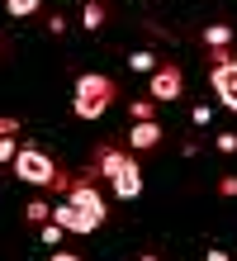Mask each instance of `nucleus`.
Returning a JSON list of instances; mask_svg holds the SVG:
<instances>
[{"label": "nucleus", "instance_id": "39448f33", "mask_svg": "<svg viewBox=\"0 0 237 261\" xmlns=\"http://www.w3.org/2000/svg\"><path fill=\"white\" fill-rule=\"evenodd\" d=\"M67 199H71V204H76V209H81V214H86V219H90L95 228H100V223H104V214H109V209H104V195H100V190H95V186H90V180H86V176H81V180H76V186L67 190Z\"/></svg>", "mask_w": 237, "mask_h": 261}, {"label": "nucleus", "instance_id": "20e7f679", "mask_svg": "<svg viewBox=\"0 0 237 261\" xmlns=\"http://www.w3.org/2000/svg\"><path fill=\"white\" fill-rule=\"evenodd\" d=\"M209 86L218 90V105H228V110L237 114V57L218 53V62H214V71H209Z\"/></svg>", "mask_w": 237, "mask_h": 261}, {"label": "nucleus", "instance_id": "7ed1b4c3", "mask_svg": "<svg viewBox=\"0 0 237 261\" xmlns=\"http://www.w3.org/2000/svg\"><path fill=\"white\" fill-rule=\"evenodd\" d=\"M14 176H19L24 186H47V190H52L57 166H52V157H47V152H38V147H19V157H14Z\"/></svg>", "mask_w": 237, "mask_h": 261}, {"label": "nucleus", "instance_id": "9d476101", "mask_svg": "<svg viewBox=\"0 0 237 261\" xmlns=\"http://www.w3.org/2000/svg\"><path fill=\"white\" fill-rule=\"evenodd\" d=\"M5 10L14 19H29V14H38V0H5Z\"/></svg>", "mask_w": 237, "mask_h": 261}, {"label": "nucleus", "instance_id": "9b49d317", "mask_svg": "<svg viewBox=\"0 0 237 261\" xmlns=\"http://www.w3.org/2000/svg\"><path fill=\"white\" fill-rule=\"evenodd\" d=\"M24 219H29V223H47V219H52V204H43V199H34V204L24 209Z\"/></svg>", "mask_w": 237, "mask_h": 261}, {"label": "nucleus", "instance_id": "412c9836", "mask_svg": "<svg viewBox=\"0 0 237 261\" xmlns=\"http://www.w3.org/2000/svg\"><path fill=\"white\" fill-rule=\"evenodd\" d=\"M142 261H156V256H142Z\"/></svg>", "mask_w": 237, "mask_h": 261}, {"label": "nucleus", "instance_id": "ddd939ff", "mask_svg": "<svg viewBox=\"0 0 237 261\" xmlns=\"http://www.w3.org/2000/svg\"><path fill=\"white\" fill-rule=\"evenodd\" d=\"M128 67H133V71H156V57H152V53H133Z\"/></svg>", "mask_w": 237, "mask_h": 261}, {"label": "nucleus", "instance_id": "f03ea898", "mask_svg": "<svg viewBox=\"0 0 237 261\" xmlns=\"http://www.w3.org/2000/svg\"><path fill=\"white\" fill-rule=\"evenodd\" d=\"M100 176L114 180V195L119 199H138L142 195V166L133 157H123V152H114V147L100 152Z\"/></svg>", "mask_w": 237, "mask_h": 261}, {"label": "nucleus", "instance_id": "f8f14e48", "mask_svg": "<svg viewBox=\"0 0 237 261\" xmlns=\"http://www.w3.org/2000/svg\"><path fill=\"white\" fill-rule=\"evenodd\" d=\"M62 233H67V228H62L57 219H47V223H43V242H47V247H57V242H62Z\"/></svg>", "mask_w": 237, "mask_h": 261}, {"label": "nucleus", "instance_id": "2eb2a0df", "mask_svg": "<svg viewBox=\"0 0 237 261\" xmlns=\"http://www.w3.org/2000/svg\"><path fill=\"white\" fill-rule=\"evenodd\" d=\"M128 110H133V119H138V124H142V119H152V100H133V105H128Z\"/></svg>", "mask_w": 237, "mask_h": 261}, {"label": "nucleus", "instance_id": "aec40b11", "mask_svg": "<svg viewBox=\"0 0 237 261\" xmlns=\"http://www.w3.org/2000/svg\"><path fill=\"white\" fill-rule=\"evenodd\" d=\"M204 261H232V256H228V252H218V247H214V252H209V256H204Z\"/></svg>", "mask_w": 237, "mask_h": 261}, {"label": "nucleus", "instance_id": "f257e3e1", "mask_svg": "<svg viewBox=\"0 0 237 261\" xmlns=\"http://www.w3.org/2000/svg\"><path fill=\"white\" fill-rule=\"evenodd\" d=\"M109 105H114V81L100 76V71H86L81 81H76V95H71L76 119H100Z\"/></svg>", "mask_w": 237, "mask_h": 261}, {"label": "nucleus", "instance_id": "6e6552de", "mask_svg": "<svg viewBox=\"0 0 237 261\" xmlns=\"http://www.w3.org/2000/svg\"><path fill=\"white\" fill-rule=\"evenodd\" d=\"M204 43H209L214 53H223L228 43H232V29L228 24H209V29H204Z\"/></svg>", "mask_w": 237, "mask_h": 261}, {"label": "nucleus", "instance_id": "6ab92c4d", "mask_svg": "<svg viewBox=\"0 0 237 261\" xmlns=\"http://www.w3.org/2000/svg\"><path fill=\"white\" fill-rule=\"evenodd\" d=\"M47 261H81V256H76V252H52Z\"/></svg>", "mask_w": 237, "mask_h": 261}, {"label": "nucleus", "instance_id": "dca6fc26", "mask_svg": "<svg viewBox=\"0 0 237 261\" xmlns=\"http://www.w3.org/2000/svg\"><path fill=\"white\" fill-rule=\"evenodd\" d=\"M218 152H237V133H218Z\"/></svg>", "mask_w": 237, "mask_h": 261}, {"label": "nucleus", "instance_id": "4468645a", "mask_svg": "<svg viewBox=\"0 0 237 261\" xmlns=\"http://www.w3.org/2000/svg\"><path fill=\"white\" fill-rule=\"evenodd\" d=\"M14 157H19V147H14V138H0V166H14Z\"/></svg>", "mask_w": 237, "mask_h": 261}, {"label": "nucleus", "instance_id": "423d86ee", "mask_svg": "<svg viewBox=\"0 0 237 261\" xmlns=\"http://www.w3.org/2000/svg\"><path fill=\"white\" fill-rule=\"evenodd\" d=\"M180 90H185L180 67H156V71H152V100H176Z\"/></svg>", "mask_w": 237, "mask_h": 261}, {"label": "nucleus", "instance_id": "a211bd4d", "mask_svg": "<svg viewBox=\"0 0 237 261\" xmlns=\"http://www.w3.org/2000/svg\"><path fill=\"white\" fill-rule=\"evenodd\" d=\"M218 195H237V176H223V180H218Z\"/></svg>", "mask_w": 237, "mask_h": 261}, {"label": "nucleus", "instance_id": "0eeeda50", "mask_svg": "<svg viewBox=\"0 0 237 261\" xmlns=\"http://www.w3.org/2000/svg\"><path fill=\"white\" fill-rule=\"evenodd\" d=\"M156 143H162V128H156V119H142V124H133V133H128V147L147 152V147H156Z\"/></svg>", "mask_w": 237, "mask_h": 261}, {"label": "nucleus", "instance_id": "1a4fd4ad", "mask_svg": "<svg viewBox=\"0 0 237 261\" xmlns=\"http://www.w3.org/2000/svg\"><path fill=\"white\" fill-rule=\"evenodd\" d=\"M81 24H86V29H100V24H104V10H100V0H86V10H81Z\"/></svg>", "mask_w": 237, "mask_h": 261}, {"label": "nucleus", "instance_id": "f3484780", "mask_svg": "<svg viewBox=\"0 0 237 261\" xmlns=\"http://www.w3.org/2000/svg\"><path fill=\"white\" fill-rule=\"evenodd\" d=\"M19 133V119H0V138H14Z\"/></svg>", "mask_w": 237, "mask_h": 261}]
</instances>
